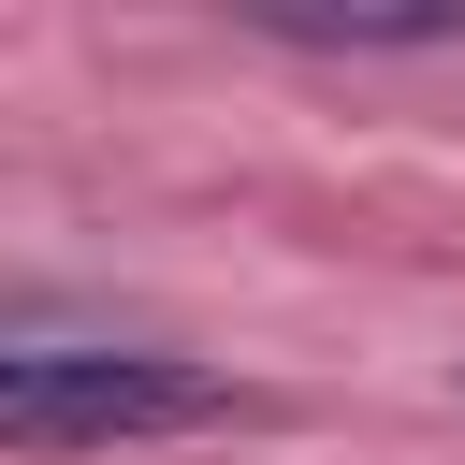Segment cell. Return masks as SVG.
<instances>
[{
	"label": "cell",
	"instance_id": "6da1fadb",
	"mask_svg": "<svg viewBox=\"0 0 465 465\" xmlns=\"http://www.w3.org/2000/svg\"><path fill=\"white\" fill-rule=\"evenodd\" d=\"M203 421H247V392L218 363H174V349H58V334H15L0 349V436L15 450H116V436H203Z\"/></svg>",
	"mask_w": 465,
	"mask_h": 465
},
{
	"label": "cell",
	"instance_id": "7a4b0ae2",
	"mask_svg": "<svg viewBox=\"0 0 465 465\" xmlns=\"http://www.w3.org/2000/svg\"><path fill=\"white\" fill-rule=\"evenodd\" d=\"M262 44H320V58H421L465 44V0H232Z\"/></svg>",
	"mask_w": 465,
	"mask_h": 465
}]
</instances>
